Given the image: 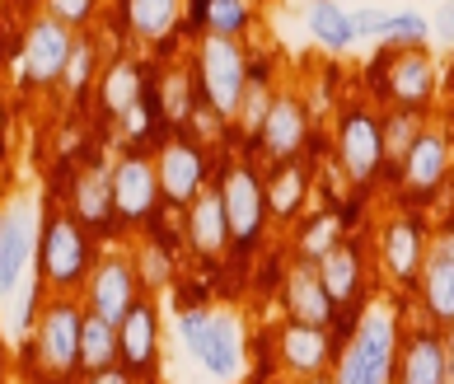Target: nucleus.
Returning <instances> with one entry per match:
<instances>
[{
    "label": "nucleus",
    "instance_id": "obj_1",
    "mask_svg": "<svg viewBox=\"0 0 454 384\" xmlns=\"http://www.w3.org/2000/svg\"><path fill=\"white\" fill-rule=\"evenodd\" d=\"M394 365H398V324L394 314L375 310L351 333L333 384H394Z\"/></svg>",
    "mask_w": 454,
    "mask_h": 384
},
{
    "label": "nucleus",
    "instance_id": "obj_2",
    "mask_svg": "<svg viewBox=\"0 0 454 384\" xmlns=\"http://www.w3.org/2000/svg\"><path fill=\"white\" fill-rule=\"evenodd\" d=\"M197 71H201V94H207V104L221 113V118H234L244 104V90H248V61H244L239 38H215L211 33L197 52Z\"/></svg>",
    "mask_w": 454,
    "mask_h": 384
},
{
    "label": "nucleus",
    "instance_id": "obj_3",
    "mask_svg": "<svg viewBox=\"0 0 454 384\" xmlns=\"http://www.w3.org/2000/svg\"><path fill=\"white\" fill-rule=\"evenodd\" d=\"M221 202H225V225L234 248H254L267 221V192L248 164H230L221 174Z\"/></svg>",
    "mask_w": 454,
    "mask_h": 384
},
{
    "label": "nucleus",
    "instance_id": "obj_4",
    "mask_svg": "<svg viewBox=\"0 0 454 384\" xmlns=\"http://www.w3.org/2000/svg\"><path fill=\"white\" fill-rule=\"evenodd\" d=\"M338 160H342V174L365 188L375 183L384 169V127L370 108H347L342 122H338Z\"/></svg>",
    "mask_w": 454,
    "mask_h": 384
},
{
    "label": "nucleus",
    "instance_id": "obj_5",
    "mask_svg": "<svg viewBox=\"0 0 454 384\" xmlns=\"http://www.w3.org/2000/svg\"><path fill=\"white\" fill-rule=\"evenodd\" d=\"M43 277L57 291H75L80 281H90V244L71 216H52L43 230Z\"/></svg>",
    "mask_w": 454,
    "mask_h": 384
},
{
    "label": "nucleus",
    "instance_id": "obj_6",
    "mask_svg": "<svg viewBox=\"0 0 454 384\" xmlns=\"http://www.w3.org/2000/svg\"><path fill=\"white\" fill-rule=\"evenodd\" d=\"M33 244H38V216L33 202H5L0 207V300H10L24 281V267L33 258Z\"/></svg>",
    "mask_w": 454,
    "mask_h": 384
},
{
    "label": "nucleus",
    "instance_id": "obj_7",
    "mask_svg": "<svg viewBox=\"0 0 454 384\" xmlns=\"http://www.w3.org/2000/svg\"><path fill=\"white\" fill-rule=\"evenodd\" d=\"M131 305H137V267L127 258H108L104 267H94L85 286V314L117 328L131 314Z\"/></svg>",
    "mask_w": 454,
    "mask_h": 384
},
{
    "label": "nucleus",
    "instance_id": "obj_8",
    "mask_svg": "<svg viewBox=\"0 0 454 384\" xmlns=\"http://www.w3.org/2000/svg\"><path fill=\"white\" fill-rule=\"evenodd\" d=\"M71 52H75L71 28L57 24L52 14H43V20H33V28L24 33V75L33 85H52V80H61Z\"/></svg>",
    "mask_w": 454,
    "mask_h": 384
},
{
    "label": "nucleus",
    "instance_id": "obj_9",
    "mask_svg": "<svg viewBox=\"0 0 454 384\" xmlns=\"http://www.w3.org/2000/svg\"><path fill=\"white\" fill-rule=\"evenodd\" d=\"M80 328H85V314H80L75 300H57V305L43 314L38 352H43V365L52 375H66L80 365Z\"/></svg>",
    "mask_w": 454,
    "mask_h": 384
},
{
    "label": "nucleus",
    "instance_id": "obj_10",
    "mask_svg": "<svg viewBox=\"0 0 454 384\" xmlns=\"http://www.w3.org/2000/svg\"><path fill=\"white\" fill-rule=\"evenodd\" d=\"M155 197H160V174L145 155H127L113 164V216L141 221V216L155 211Z\"/></svg>",
    "mask_w": 454,
    "mask_h": 384
},
{
    "label": "nucleus",
    "instance_id": "obj_11",
    "mask_svg": "<svg viewBox=\"0 0 454 384\" xmlns=\"http://www.w3.org/2000/svg\"><path fill=\"white\" fill-rule=\"evenodd\" d=\"M384 94H389L398 108H422L435 94V66L422 47H403V52L389 57V66H384Z\"/></svg>",
    "mask_w": 454,
    "mask_h": 384
},
{
    "label": "nucleus",
    "instance_id": "obj_12",
    "mask_svg": "<svg viewBox=\"0 0 454 384\" xmlns=\"http://www.w3.org/2000/svg\"><path fill=\"white\" fill-rule=\"evenodd\" d=\"M160 197H169L178 207H192V197L201 192V178H207V155L192 141H169L160 150Z\"/></svg>",
    "mask_w": 454,
    "mask_h": 384
},
{
    "label": "nucleus",
    "instance_id": "obj_13",
    "mask_svg": "<svg viewBox=\"0 0 454 384\" xmlns=\"http://www.w3.org/2000/svg\"><path fill=\"white\" fill-rule=\"evenodd\" d=\"M305 137H309V113H305V104H300L295 94H277L272 108H267V122H262V131H258L262 150L281 164V160H295V155H300Z\"/></svg>",
    "mask_w": 454,
    "mask_h": 384
},
{
    "label": "nucleus",
    "instance_id": "obj_14",
    "mask_svg": "<svg viewBox=\"0 0 454 384\" xmlns=\"http://www.w3.org/2000/svg\"><path fill=\"white\" fill-rule=\"evenodd\" d=\"M286 310L295 314V324H309V328L333 324V295L324 291L318 263H295L286 272Z\"/></svg>",
    "mask_w": 454,
    "mask_h": 384
},
{
    "label": "nucleus",
    "instance_id": "obj_15",
    "mask_svg": "<svg viewBox=\"0 0 454 384\" xmlns=\"http://www.w3.org/2000/svg\"><path fill=\"white\" fill-rule=\"evenodd\" d=\"M394 384H445V338L412 333L408 342H398Z\"/></svg>",
    "mask_w": 454,
    "mask_h": 384
},
{
    "label": "nucleus",
    "instance_id": "obj_16",
    "mask_svg": "<svg viewBox=\"0 0 454 384\" xmlns=\"http://www.w3.org/2000/svg\"><path fill=\"white\" fill-rule=\"evenodd\" d=\"M403 183H408L412 192H435L450 174V141L445 131H422V137L412 141L408 160H403Z\"/></svg>",
    "mask_w": 454,
    "mask_h": 384
},
{
    "label": "nucleus",
    "instance_id": "obj_17",
    "mask_svg": "<svg viewBox=\"0 0 454 384\" xmlns=\"http://www.w3.org/2000/svg\"><path fill=\"white\" fill-rule=\"evenodd\" d=\"M422 300L435 324H454V239H441L422 263Z\"/></svg>",
    "mask_w": 454,
    "mask_h": 384
},
{
    "label": "nucleus",
    "instance_id": "obj_18",
    "mask_svg": "<svg viewBox=\"0 0 454 384\" xmlns=\"http://www.w3.org/2000/svg\"><path fill=\"white\" fill-rule=\"evenodd\" d=\"M155 342H160V319H155V305H131V314L117 324V347H122V361L127 371H150L155 361Z\"/></svg>",
    "mask_w": 454,
    "mask_h": 384
},
{
    "label": "nucleus",
    "instance_id": "obj_19",
    "mask_svg": "<svg viewBox=\"0 0 454 384\" xmlns=\"http://www.w3.org/2000/svg\"><path fill=\"white\" fill-rule=\"evenodd\" d=\"M384 267H389L394 281H417V272H422L427 263V239H422V225L417 221H394L389 230H384Z\"/></svg>",
    "mask_w": 454,
    "mask_h": 384
},
{
    "label": "nucleus",
    "instance_id": "obj_20",
    "mask_svg": "<svg viewBox=\"0 0 454 384\" xmlns=\"http://www.w3.org/2000/svg\"><path fill=\"white\" fill-rule=\"evenodd\" d=\"M188 239L197 254L215 258L221 248L230 244V225H225V202H221V188L215 192H197L192 207H188Z\"/></svg>",
    "mask_w": 454,
    "mask_h": 384
},
{
    "label": "nucleus",
    "instance_id": "obj_21",
    "mask_svg": "<svg viewBox=\"0 0 454 384\" xmlns=\"http://www.w3.org/2000/svg\"><path fill=\"white\" fill-rule=\"evenodd\" d=\"M201 365L221 380H234L244 371V328L239 319L230 314H211V338H207V352H201Z\"/></svg>",
    "mask_w": 454,
    "mask_h": 384
},
{
    "label": "nucleus",
    "instance_id": "obj_22",
    "mask_svg": "<svg viewBox=\"0 0 454 384\" xmlns=\"http://www.w3.org/2000/svg\"><path fill=\"white\" fill-rule=\"evenodd\" d=\"M333 347L324 338V328H309V324H291L281 333V365L291 375H318L328 365Z\"/></svg>",
    "mask_w": 454,
    "mask_h": 384
},
{
    "label": "nucleus",
    "instance_id": "obj_23",
    "mask_svg": "<svg viewBox=\"0 0 454 384\" xmlns=\"http://www.w3.org/2000/svg\"><path fill=\"white\" fill-rule=\"evenodd\" d=\"M262 192H267V211H272L277 221H291V216L305 207V197H309V169H305V160H281Z\"/></svg>",
    "mask_w": 454,
    "mask_h": 384
},
{
    "label": "nucleus",
    "instance_id": "obj_24",
    "mask_svg": "<svg viewBox=\"0 0 454 384\" xmlns=\"http://www.w3.org/2000/svg\"><path fill=\"white\" fill-rule=\"evenodd\" d=\"M318 277H324V291L333 295V305H351L361 291V254L351 244H333L318 258Z\"/></svg>",
    "mask_w": 454,
    "mask_h": 384
},
{
    "label": "nucleus",
    "instance_id": "obj_25",
    "mask_svg": "<svg viewBox=\"0 0 454 384\" xmlns=\"http://www.w3.org/2000/svg\"><path fill=\"white\" fill-rule=\"evenodd\" d=\"M309 33L324 47L333 52H347V47H356V20H351V10H342L338 0H314L309 5Z\"/></svg>",
    "mask_w": 454,
    "mask_h": 384
},
{
    "label": "nucleus",
    "instance_id": "obj_26",
    "mask_svg": "<svg viewBox=\"0 0 454 384\" xmlns=\"http://www.w3.org/2000/svg\"><path fill=\"white\" fill-rule=\"evenodd\" d=\"M75 216L80 225H104L113 216V169H85L75 178Z\"/></svg>",
    "mask_w": 454,
    "mask_h": 384
},
{
    "label": "nucleus",
    "instance_id": "obj_27",
    "mask_svg": "<svg viewBox=\"0 0 454 384\" xmlns=\"http://www.w3.org/2000/svg\"><path fill=\"white\" fill-rule=\"evenodd\" d=\"M122 361V347H117V328L85 314V328H80V371H113V365Z\"/></svg>",
    "mask_w": 454,
    "mask_h": 384
},
{
    "label": "nucleus",
    "instance_id": "obj_28",
    "mask_svg": "<svg viewBox=\"0 0 454 384\" xmlns=\"http://www.w3.org/2000/svg\"><path fill=\"white\" fill-rule=\"evenodd\" d=\"M98 98H104V113H113V118H127V113L145 98L137 66H131V61H113L108 71H104V80H98Z\"/></svg>",
    "mask_w": 454,
    "mask_h": 384
},
{
    "label": "nucleus",
    "instance_id": "obj_29",
    "mask_svg": "<svg viewBox=\"0 0 454 384\" xmlns=\"http://www.w3.org/2000/svg\"><path fill=\"white\" fill-rule=\"evenodd\" d=\"M174 20H178V0H127V24L145 43L164 38L174 28Z\"/></svg>",
    "mask_w": 454,
    "mask_h": 384
},
{
    "label": "nucleus",
    "instance_id": "obj_30",
    "mask_svg": "<svg viewBox=\"0 0 454 384\" xmlns=\"http://www.w3.org/2000/svg\"><path fill=\"white\" fill-rule=\"evenodd\" d=\"M384 127V164H394V169H403V160H408L412 141L422 137V118H417V108H398Z\"/></svg>",
    "mask_w": 454,
    "mask_h": 384
},
{
    "label": "nucleus",
    "instance_id": "obj_31",
    "mask_svg": "<svg viewBox=\"0 0 454 384\" xmlns=\"http://www.w3.org/2000/svg\"><path fill=\"white\" fill-rule=\"evenodd\" d=\"M427 20L417 10H380V28H375V38L384 43H398V47H422L427 43Z\"/></svg>",
    "mask_w": 454,
    "mask_h": 384
},
{
    "label": "nucleus",
    "instance_id": "obj_32",
    "mask_svg": "<svg viewBox=\"0 0 454 384\" xmlns=\"http://www.w3.org/2000/svg\"><path fill=\"white\" fill-rule=\"evenodd\" d=\"M338 235H342V221H338L333 211H324V216H314V221H305V230H300V239H295L300 263H318L333 244H338Z\"/></svg>",
    "mask_w": 454,
    "mask_h": 384
},
{
    "label": "nucleus",
    "instance_id": "obj_33",
    "mask_svg": "<svg viewBox=\"0 0 454 384\" xmlns=\"http://www.w3.org/2000/svg\"><path fill=\"white\" fill-rule=\"evenodd\" d=\"M207 24H211L215 38H239L244 24H248V0H211Z\"/></svg>",
    "mask_w": 454,
    "mask_h": 384
},
{
    "label": "nucleus",
    "instance_id": "obj_34",
    "mask_svg": "<svg viewBox=\"0 0 454 384\" xmlns=\"http://www.w3.org/2000/svg\"><path fill=\"white\" fill-rule=\"evenodd\" d=\"M178 338L183 347L201 361V352H207V338H211V314H201V310H183L178 314Z\"/></svg>",
    "mask_w": 454,
    "mask_h": 384
},
{
    "label": "nucleus",
    "instance_id": "obj_35",
    "mask_svg": "<svg viewBox=\"0 0 454 384\" xmlns=\"http://www.w3.org/2000/svg\"><path fill=\"white\" fill-rule=\"evenodd\" d=\"M90 66H94V47L80 38V43H75V52H71V61H66V71H61L66 94H80V90L90 85Z\"/></svg>",
    "mask_w": 454,
    "mask_h": 384
},
{
    "label": "nucleus",
    "instance_id": "obj_36",
    "mask_svg": "<svg viewBox=\"0 0 454 384\" xmlns=\"http://www.w3.org/2000/svg\"><path fill=\"white\" fill-rule=\"evenodd\" d=\"M267 108H272V98H267V85H254V80H248L244 104H239V113H234V118H244V127H248V131H262Z\"/></svg>",
    "mask_w": 454,
    "mask_h": 384
},
{
    "label": "nucleus",
    "instance_id": "obj_37",
    "mask_svg": "<svg viewBox=\"0 0 454 384\" xmlns=\"http://www.w3.org/2000/svg\"><path fill=\"white\" fill-rule=\"evenodd\" d=\"M47 14H52L57 24H85L90 14H94V0H47Z\"/></svg>",
    "mask_w": 454,
    "mask_h": 384
},
{
    "label": "nucleus",
    "instance_id": "obj_38",
    "mask_svg": "<svg viewBox=\"0 0 454 384\" xmlns=\"http://www.w3.org/2000/svg\"><path fill=\"white\" fill-rule=\"evenodd\" d=\"M164 98H169V118H183L188 113V75L174 71L169 85H164Z\"/></svg>",
    "mask_w": 454,
    "mask_h": 384
},
{
    "label": "nucleus",
    "instance_id": "obj_39",
    "mask_svg": "<svg viewBox=\"0 0 454 384\" xmlns=\"http://www.w3.org/2000/svg\"><path fill=\"white\" fill-rule=\"evenodd\" d=\"M141 272L145 281H164V272H169V263H164L160 248H145V258H141Z\"/></svg>",
    "mask_w": 454,
    "mask_h": 384
},
{
    "label": "nucleus",
    "instance_id": "obj_40",
    "mask_svg": "<svg viewBox=\"0 0 454 384\" xmlns=\"http://www.w3.org/2000/svg\"><path fill=\"white\" fill-rule=\"evenodd\" d=\"M122 122H127V131H131V137H141V131L150 127V122H145V98H141V104H137V108H131V113H127V118H122Z\"/></svg>",
    "mask_w": 454,
    "mask_h": 384
},
{
    "label": "nucleus",
    "instance_id": "obj_41",
    "mask_svg": "<svg viewBox=\"0 0 454 384\" xmlns=\"http://www.w3.org/2000/svg\"><path fill=\"white\" fill-rule=\"evenodd\" d=\"M90 384H131V375L113 365V371H98V375H90Z\"/></svg>",
    "mask_w": 454,
    "mask_h": 384
},
{
    "label": "nucleus",
    "instance_id": "obj_42",
    "mask_svg": "<svg viewBox=\"0 0 454 384\" xmlns=\"http://www.w3.org/2000/svg\"><path fill=\"white\" fill-rule=\"evenodd\" d=\"M441 33L454 43V10H445V14H441Z\"/></svg>",
    "mask_w": 454,
    "mask_h": 384
}]
</instances>
